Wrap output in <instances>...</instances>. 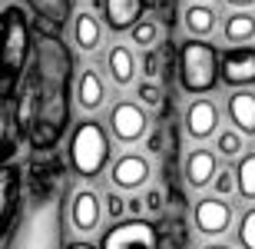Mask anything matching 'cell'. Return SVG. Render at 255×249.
I'll return each mask as SVG.
<instances>
[{
    "mask_svg": "<svg viewBox=\"0 0 255 249\" xmlns=\"http://www.w3.org/2000/svg\"><path fill=\"white\" fill-rule=\"evenodd\" d=\"M73 110V53L53 33L33 37L30 63L13 96V123L17 133L37 153L57 150L70 130Z\"/></svg>",
    "mask_w": 255,
    "mask_h": 249,
    "instance_id": "obj_1",
    "label": "cell"
},
{
    "mask_svg": "<svg viewBox=\"0 0 255 249\" xmlns=\"http://www.w3.org/2000/svg\"><path fill=\"white\" fill-rule=\"evenodd\" d=\"M129 33H132V43H136V47H152V43L159 40V27H156L152 20H146V17H142Z\"/></svg>",
    "mask_w": 255,
    "mask_h": 249,
    "instance_id": "obj_27",
    "label": "cell"
},
{
    "mask_svg": "<svg viewBox=\"0 0 255 249\" xmlns=\"http://www.w3.org/2000/svg\"><path fill=\"white\" fill-rule=\"evenodd\" d=\"M149 130V116H146V106L132 103V100H116L113 110H110V133L120 140L123 146L139 143Z\"/></svg>",
    "mask_w": 255,
    "mask_h": 249,
    "instance_id": "obj_8",
    "label": "cell"
},
{
    "mask_svg": "<svg viewBox=\"0 0 255 249\" xmlns=\"http://www.w3.org/2000/svg\"><path fill=\"white\" fill-rule=\"evenodd\" d=\"M236 193H239V200H246V203H255V150H246V153L239 156V163H236Z\"/></svg>",
    "mask_w": 255,
    "mask_h": 249,
    "instance_id": "obj_23",
    "label": "cell"
},
{
    "mask_svg": "<svg viewBox=\"0 0 255 249\" xmlns=\"http://www.w3.org/2000/svg\"><path fill=\"white\" fill-rule=\"evenodd\" d=\"M20 193H23V176L17 163H0V240H7L13 223L20 216Z\"/></svg>",
    "mask_w": 255,
    "mask_h": 249,
    "instance_id": "obj_9",
    "label": "cell"
},
{
    "mask_svg": "<svg viewBox=\"0 0 255 249\" xmlns=\"http://www.w3.org/2000/svg\"><path fill=\"white\" fill-rule=\"evenodd\" d=\"M136 93H139V103L142 106H152V110H159V103H162V90L152 80H142L139 86H136Z\"/></svg>",
    "mask_w": 255,
    "mask_h": 249,
    "instance_id": "obj_28",
    "label": "cell"
},
{
    "mask_svg": "<svg viewBox=\"0 0 255 249\" xmlns=\"http://www.w3.org/2000/svg\"><path fill=\"white\" fill-rule=\"evenodd\" d=\"M202 249H236V246H229V243H206Z\"/></svg>",
    "mask_w": 255,
    "mask_h": 249,
    "instance_id": "obj_37",
    "label": "cell"
},
{
    "mask_svg": "<svg viewBox=\"0 0 255 249\" xmlns=\"http://www.w3.org/2000/svg\"><path fill=\"white\" fill-rule=\"evenodd\" d=\"M192 223H196V230L202 233L206 240H219V236H226V233L232 230V223H236V210L226 203V196L209 193V196L196 200Z\"/></svg>",
    "mask_w": 255,
    "mask_h": 249,
    "instance_id": "obj_7",
    "label": "cell"
},
{
    "mask_svg": "<svg viewBox=\"0 0 255 249\" xmlns=\"http://www.w3.org/2000/svg\"><path fill=\"white\" fill-rule=\"evenodd\" d=\"M182 27L189 30L192 37H209L212 30L219 27V13L216 7H209V3H189L186 7V13H182Z\"/></svg>",
    "mask_w": 255,
    "mask_h": 249,
    "instance_id": "obj_22",
    "label": "cell"
},
{
    "mask_svg": "<svg viewBox=\"0 0 255 249\" xmlns=\"http://www.w3.org/2000/svg\"><path fill=\"white\" fill-rule=\"evenodd\" d=\"M219 77L229 90L255 86V47L242 43V47H229L226 53H219Z\"/></svg>",
    "mask_w": 255,
    "mask_h": 249,
    "instance_id": "obj_10",
    "label": "cell"
},
{
    "mask_svg": "<svg viewBox=\"0 0 255 249\" xmlns=\"http://www.w3.org/2000/svg\"><path fill=\"white\" fill-rule=\"evenodd\" d=\"M30 10L47 30L50 27L60 30L66 20L73 17V0H30Z\"/></svg>",
    "mask_w": 255,
    "mask_h": 249,
    "instance_id": "obj_21",
    "label": "cell"
},
{
    "mask_svg": "<svg viewBox=\"0 0 255 249\" xmlns=\"http://www.w3.org/2000/svg\"><path fill=\"white\" fill-rule=\"evenodd\" d=\"M216 153L229 156V160L242 156V153H246V136L239 133V130H219V133H216Z\"/></svg>",
    "mask_w": 255,
    "mask_h": 249,
    "instance_id": "obj_24",
    "label": "cell"
},
{
    "mask_svg": "<svg viewBox=\"0 0 255 249\" xmlns=\"http://www.w3.org/2000/svg\"><path fill=\"white\" fill-rule=\"evenodd\" d=\"M110 153H113V146H110L106 126L100 120L86 116L73 126L70 146H66V163L80 180H96L110 163Z\"/></svg>",
    "mask_w": 255,
    "mask_h": 249,
    "instance_id": "obj_5",
    "label": "cell"
},
{
    "mask_svg": "<svg viewBox=\"0 0 255 249\" xmlns=\"http://www.w3.org/2000/svg\"><path fill=\"white\" fill-rule=\"evenodd\" d=\"M66 200V173L57 153L47 150L30 163V196L20 206V216L7 236V249H63Z\"/></svg>",
    "mask_w": 255,
    "mask_h": 249,
    "instance_id": "obj_2",
    "label": "cell"
},
{
    "mask_svg": "<svg viewBox=\"0 0 255 249\" xmlns=\"http://www.w3.org/2000/svg\"><path fill=\"white\" fill-rule=\"evenodd\" d=\"M159 150H162V136L152 133V136H149V153H159Z\"/></svg>",
    "mask_w": 255,
    "mask_h": 249,
    "instance_id": "obj_34",
    "label": "cell"
},
{
    "mask_svg": "<svg viewBox=\"0 0 255 249\" xmlns=\"http://www.w3.org/2000/svg\"><path fill=\"white\" fill-rule=\"evenodd\" d=\"M33 50V30L27 23V10L3 7L0 10V103H10L17 96L23 70Z\"/></svg>",
    "mask_w": 255,
    "mask_h": 249,
    "instance_id": "obj_3",
    "label": "cell"
},
{
    "mask_svg": "<svg viewBox=\"0 0 255 249\" xmlns=\"http://www.w3.org/2000/svg\"><path fill=\"white\" fill-rule=\"evenodd\" d=\"M226 3H229V7H252L255 0H226Z\"/></svg>",
    "mask_w": 255,
    "mask_h": 249,
    "instance_id": "obj_36",
    "label": "cell"
},
{
    "mask_svg": "<svg viewBox=\"0 0 255 249\" xmlns=\"http://www.w3.org/2000/svg\"><path fill=\"white\" fill-rule=\"evenodd\" d=\"M106 70H110V77H113L116 86H129L139 73V63L132 57V50L126 43H113L110 53H106Z\"/></svg>",
    "mask_w": 255,
    "mask_h": 249,
    "instance_id": "obj_19",
    "label": "cell"
},
{
    "mask_svg": "<svg viewBox=\"0 0 255 249\" xmlns=\"http://www.w3.org/2000/svg\"><path fill=\"white\" fill-rule=\"evenodd\" d=\"M226 116H229V123H232V130H239L242 136L255 133V93L249 86L232 90L226 96Z\"/></svg>",
    "mask_w": 255,
    "mask_h": 249,
    "instance_id": "obj_15",
    "label": "cell"
},
{
    "mask_svg": "<svg viewBox=\"0 0 255 249\" xmlns=\"http://www.w3.org/2000/svg\"><path fill=\"white\" fill-rule=\"evenodd\" d=\"M73 43L83 53H93L100 43H103V20L90 13V10H80L73 17Z\"/></svg>",
    "mask_w": 255,
    "mask_h": 249,
    "instance_id": "obj_20",
    "label": "cell"
},
{
    "mask_svg": "<svg viewBox=\"0 0 255 249\" xmlns=\"http://www.w3.org/2000/svg\"><path fill=\"white\" fill-rule=\"evenodd\" d=\"M142 73L146 77H156L159 73V57H156V50L146 47V60H142Z\"/></svg>",
    "mask_w": 255,
    "mask_h": 249,
    "instance_id": "obj_31",
    "label": "cell"
},
{
    "mask_svg": "<svg viewBox=\"0 0 255 249\" xmlns=\"http://www.w3.org/2000/svg\"><path fill=\"white\" fill-rule=\"evenodd\" d=\"M100 249H159V230L149 220H139V216L116 220L103 233Z\"/></svg>",
    "mask_w": 255,
    "mask_h": 249,
    "instance_id": "obj_6",
    "label": "cell"
},
{
    "mask_svg": "<svg viewBox=\"0 0 255 249\" xmlns=\"http://www.w3.org/2000/svg\"><path fill=\"white\" fill-rule=\"evenodd\" d=\"M212 193H216V196H232V193H236V173L232 170H219L216 173V180H212Z\"/></svg>",
    "mask_w": 255,
    "mask_h": 249,
    "instance_id": "obj_29",
    "label": "cell"
},
{
    "mask_svg": "<svg viewBox=\"0 0 255 249\" xmlns=\"http://www.w3.org/2000/svg\"><path fill=\"white\" fill-rule=\"evenodd\" d=\"M149 176H152L149 156H142V153H123L113 163V170H110V180H113V186L120 193L142 190V186L149 183Z\"/></svg>",
    "mask_w": 255,
    "mask_h": 249,
    "instance_id": "obj_12",
    "label": "cell"
},
{
    "mask_svg": "<svg viewBox=\"0 0 255 249\" xmlns=\"http://www.w3.org/2000/svg\"><path fill=\"white\" fill-rule=\"evenodd\" d=\"M103 13H106V27L113 33H126L142 20L146 0H103Z\"/></svg>",
    "mask_w": 255,
    "mask_h": 249,
    "instance_id": "obj_16",
    "label": "cell"
},
{
    "mask_svg": "<svg viewBox=\"0 0 255 249\" xmlns=\"http://www.w3.org/2000/svg\"><path fill=\"white\" fill-rule=\"evenodd\" d=\"M10 126H13V100H10V103H0V160L13 153V143H10Z\"/></svg>",
    "mask_w": 255,
    "mask_h": 249,
    "instance_id": "obj_26",
    "label": "cell"
},
{
    "mask_svg": "<svg viewBox=\"0 0 255 249\" xmlns=\"http://www.w3.org/2000/svg\"><path fill=\"white\" fill-rule=\"evenodd\" d=\"M142 206H146V203H142L139 196H132V200H126V213H129V216H139V213H142Z\"/></svg>",
    "mask_w": 255,
    "mask_h": 249,
    "instance_id": "obj_33",
    "label": "cell"
},
{
    "mask_svg": "<svg viewBox=\"0 0 255 249\" xmlns=\"http://www.w3.org/2000/svg\"><path fill=\"white\" fill-rule=\"evenodd\" d=\"M199 3H209V0H199Z\"/></svg>",
    "mask_w": 255,
    "mask_h": 249,
    "instance_id": "obj_38",
    "label": "cell"
},
{
    "mask_svg": "<svg viewBox=\"0 0 255 249\" xmlns=\"http://www.w3.org/2000/svg\"><path fill=\"white\" fill-rule=\"evenodd\" d=\"M103 213L110 216V220H123V216H126V200L120 196V190H110V193H106Z\"/></svg>",
    "mask_w": 255,
    "mask_h": 249,
    "instance_id": "obj_30",
    "label": "cell"
},
{
    "mask_svg": "<svg viewBox=\"0 0 255 249\" xmlns=\"http://www.w3.org/2000/svg\"><path fill=\"white\" fill-rule=\"evenodd\" d=\"M63 249H96V246H90V243H83V240H73V243H66Z\"/></svg>",
    "mask_w": 255,
    "mask_h": 249,
    "instance_id": "obj_35",
    "label": "cell"
},
{
    "mask_svg": "<svg viewBox=\"0 0 255 249\" xmlns=\"http://www.w3.org/2000/svg\"><path fill=\"white\" fill-rule=\"evenodd\" d=\"M176 80L179 90L189 96H206L219 86V50L206 37H189L179 43L176 53Z\"/></svg>",
    "mask_w": 255,
    "mask_h": 249,
    "instance_id": "obj_4",
    "label": "cell"
},
{
    "mask_svg": "<svg viewBox=\"0 0 255 249\" xmlns=\"http://www.w3.org/2000/svg\"><path fill=\"white\" fill-rule=\"evenodd\" d=\"M162 200H166V196H162V190H149L142 203H146V210H149V213H159L162 210Z\"/></svg>",
    "mask_w": 255,
    "mask_h": 249,
    "instance_id": "obj_32",
    "label": "cell"
},
{
    "mask_svg": "<svg viewBox=\"0 0 255 249\" xmlns=\"http://www.w3.org/2000/svg\"><path fill=\"white\" fill-rule=\"evenodd\" d=\"M236 240H239V249H255V206H249V210L239 216Z\"/></svg>",
    "mask_w": 255,
    "mask_h": 249,
    "instance_id": "obj_25",
    "label": "cell"
},
{
    "mask_svg": "<svg viewBox=\"0 0 255 249\" xmlns=\"http://www.w3.org/2000/svg\"><path fill=\"white\" fill-rule=\"evenodd\" d=\"M222 37L232 47H242V43H252L255 40V13L249 7H232L222 17Z\"/></svg>",
    "mask_w": 255,
    "mask_h": 249,
    "instance_id": "obj_18",
    "label": "cell"
},
{
    "mask_svg": "<svg viewBox=\"0 0 255 249\" xmlns=\"http://www.w3.org/2000/svg\"><path fill=\"white\" fill-rule=\"evenodd\" d=\"M186 133L192 140H209V136L219 133V123H222V113H219L216 100H209V96H196L189 106H186Z\"/></svg>",
    "mask_w": 255,
    "mask_h": 249,
    "instance_id": "obj_13",
    "label": "cell"
},
{
    "mask_svg": "<svg viewBox=\"0 0 255 249\" xmlns=\"http://www.w3.org/2000/svg\"><path fill=\"white\" fill-rule=\"evenodd\" d=\"M182 173H186V183H189L192 190H206L212 186L219 173V156L216 150H209V146H196L186 153V163H182Z\"/></svg>",
    "mask_w": 255,
    "mask_h": 249,
    "instance_id": "obj_14",
    "label": "cell"
},
{
    "mask_svg": "<svg viewBox=\"0 0 255 249\" xmlns=\"http://www.w3.org/2000/svg\"><path fill=\"white\" fill-rule=\"evenodd\" d=\"M66 216H70V226H73L80 236H90V233L100 230L103 223V200L96 196L93 190H73L70 200H66Z\"/></svg>",
    "mask_w": 255,
    "mask_h": 249,
    "instance_id": "obj_11",
    "label": "cell"
},
{
    "mask_svg": "<svg viewBox=\"0 0 255 249\" xmlns=\"http://www.w3.org/2000/svg\"><path fill=\"white\" fill-rule=\"evenodd\" d=\"M73 100L86 113H96V110L106 103V83H103V77H100L96 67H86L83 73H80V80H76V86H73Z\"/></svg>",
    "mask_w": 255,
    "mask_h": 249,
    "instance_id": "obj_17",
    "label": "cell"
}]
</instances>
